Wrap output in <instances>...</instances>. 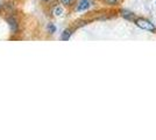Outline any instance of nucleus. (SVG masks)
<instances>
[{
    "instance_id": "f257e3e1",
    "label": "nucleus",
    "mask_w": 156,
    "mask_h": 140,
    "mask_svg": "<svg viewBox=\"0 0 156 140\" xmlns=\"http://www.w3.org/2000/svg\"><path fill=\"white\" fill-rule=\"evenodd\" d=\"M134 23L139 28L143 29V31H147V32H150V33H156L155 25L148 19H146V18H136V19H134Z\"/></svg>"
},
{
    "instance_id": "f03ea898",
    "label": "nucleus",
    "mask_w": 156,
    "mask_h": 140,
    "mask_svg": "<svg viewBox=\"0 0 156 140\" xmlns=\"http://www.w3.org/2000/svg\"><path fill=\"white\" fill-rule=\"evenodd\" d=\"M7 23H8V27H9V29H11L12 33L15 34L18 32V29H19V22H18V20L14 16H9L7 19Z\"/></svg>"
},
{
    "instance_id": "7ed1b4c3",
    "label": "nucleus",
    "mask_w": 156,
    "mask_h": 140,
    "mask_svg": "<svg viewBox=\"0 0 156 140\" xmlns=\"http://www.w3.org/2000/svg\"><path fill=\"white\" fill-rule=\"evenodd\" d=\"M89 7H90V1H89V0H80V1L78 2L76 9H77L78 12H83L85 9H87Z\"/></svg>"
},
{
    "instance_id": "20e7f679",
    "label": "nucleus",
    "mask_w": 156,
    "mask_h": 140,
    "mask_svg": "<svg viewBox=\"0 0 156 140\" xmlns=\"http://www.w3.org/2000/svg\"><path fill=\"white\" fill-rule=\"evenodd\" d=\"M120 14H121V16H122V18H125L126 20H134V19H135V15H134V13H132V12L127 11V9H121Z\"/></svg>"
},
{
    "instance_id": "39448f33",
    "label": "nucleus",
    "mask_w": 156,
    "mask_h": 140,
    "mask_svg": "<svg viewBox=\"0 0 156 140\" xmlns=\"http://www.w3.org/2000/svg\"><path fill=\"white\" fill-rule=\"evenodd\" d=\"M72 32H73V31H72V29H70V28H68V29L63 31V33H62V35H61V40L68 41L70 38H71Z\"/></svg>"
},
{
    "instance_id": "423d86ee",
    "label": "nucleus",
    "mask_w": 156,
    "mask_h": 140,
    "mask_svg": "<svg viewBox=\"0 0 156 140\" xmlns=\"http://www.w3.org/2000/svg\"><path fill=\"white\" fill-rule=\"evenodd\" d=\"M54 14H55L56 16H61V15L63 14V8L61 6H56L55 9H54Z\"/></svg>"
},
{
    "instance_id": "0eeeda50",
    "label": "nucleus",
    "mask_w": 156,
    "mask_h": 140,
    "mask_svg": "<svg viewBox=\"0 0 156 140\" xmlns=\"http://www.w3.org/2000/svg\"><path fill=\"white\" fill-rule=\"evenodd\" d=\"M47 29H48V32L50 34H54L55 32H56V26L54 25V23H48V26H47Z\"/></svg>"
},
{
    "instance_id": "6e6552de",
    "label": "nucleus",
    "mask_w": 156,
    "mask_h": 140,
    "mask_svg": "<svg viewBox=\"0 0 156 140\" xmlns=\"http://www.w3.org/2000/svg\"><path fill=\"white\" fill-rule=\"evenodd\" d=\"M73 1L75 0H61L62 5H64V6H71L72 4H73Z\"/></svg>"
},
{
    "instance_id": "1a4fd4ad",
    "label": "nucleus",
    "mask_w": 156,
    "mask_h": 140,
    "mask_svg": "<svg viewBox=\"0 0 156 140\" xmlns=\"http://www.w3.org/2000/svg\"><path fill=\"white\" fill-rule=\"evenodd\" d=\"M107 5H117L120 0H104Z\"/></svg>"
},
{
    "instance_id": "9d476101",
    "label": "nucleus",
    "mask_w": 156,
    "mask_h": 140,
    "mask_svg": "<svg viewBox=\"0 0 156 140\" xmlns=\"http://www.w3.org/2000/svg\"><path fill=\"white\" fill-rule=\"evenodd\" d=\"M1 7H2V1L0 0V9H1Z\"/></svg>"
},
{
    "instance_id": "9b49d317",
    "label": "nucleus",
    "mask_w": 156,
    "mask_h": 140,
    "mask_svg": "<svg viewBox=\"0 0 156 140\" xmlns=\"http://www.w3.org/2000/svg\"><path fill=\"white\" fill-rule=\"evenodd\" d=\"M42 1H44V2H48V1H50V0H42Z\"/></svg>"
}]
</instances>
